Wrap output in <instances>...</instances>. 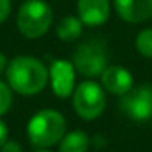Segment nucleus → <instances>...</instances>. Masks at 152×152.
I'll list each match as a JSON object with an SVG mask.
<instances>
[{"label":"nucleus","instance_id":"19","mask_svg":"<svg viewBox=\"0 0 152 152\" xmlns=\"http://www.w3.org/2000/svg\"><path fill=\"white\" fill-rule=\"evenodd\" d=\"M36 152H51V151H49V149H38Z\"/></svg>","mask_w":152,"mask_h":152},{"label":"nucleus","instance_id":"14","mask_svg":"<svg viewBox=\"0 0 152 152\" xmlns=\"http://www.w3.org/2000/svg\"><path fill=\"white\" fill-rule=\"evenodd\" d=\"M12 103H13V96H12L10 85L0 80V116H4L10 110Z\"/></svg>","mask_w":152,"mask_h":152},{"label":"nucleus","instance_id":"7","mask_svg":"<svg viewBox=\"0 0 152 152\" xmlns=\"http://www.w3.org/2000/svg\"><path fill=\"white\" fill-rule=\"evenodd\" d=\"M75 67L70 61L56 59L49 66V82L54 95L67 98L75 90Z\"/></svg>","mask_w":152,"mask_h":152},{"label":"nucleus","instance_id":"4","mask_svg":"<svg viewBox=\"0 0 152 152\" xmlns=\"http://www.w3.org/2000/svg\"><path fill=\"white\" fill-rule=\"evenodd\" d=\"M72 64L80 75L95 79L108 67V49L106 43L98 38L83 41L77 46L72 56Z\"/></svg>","mask_w":152,"mask_h":152},{"label":"nucleus","instance_id":"2","mask_svg":"<svg viewBox=\"0 0 152 152\" xmlns=\"http://www.w3.org/2000/svg\"><path fill=\"white\" fill-rule=\"evenodd\" d=\"M66 118L57 110H41L28 121L26 134L31 144L38 149H48L61 142L66 134Z\"/></svg>","mask_w":152,"mask_h":152},{"label":"nucleus","instance_id":"13","mask_svg":"<svg viewBox=\"0 0 152 152\" xmlns=\"http://www.w3.org/2000/svg\"><path fill=\"white\" fill-rule=\"evenodd\" d=\"M134 46L142 57L152 59V28H144L136 36Z\"/></svg>","mask_w":152,"mask_h":152},{"label":"nucleus","instance_id":"17","mask_svg":"<svg viewBox=\"0 0 152 152\" xmlns=\"http://www.w3.org/2000/svg\"><path fill=\"white\" fill-rule=\"evenodd\" d=\"M8 141V128L2 119H0V147Z\"/></svg>","mask_w":152,"mask_h":152},{"label":"nucleus","instance_id":"8","mask_svg":"<svg viewBox=\"0 0 152 152\" xmlns=\"http://www.w3.org/2000/svg\"><path fill=\"white\" fill-rule=\"evenodd\" d=\"M100 79H102V87L105 88V92L111 93V95L123 96L134 87L132 74L126 67L116 66V64L106 67L102 72Z\"/></svg>","mask_w":152,"mask_h":152},{"label":"nucleus","instance_id":"9","mask_svg":"<svg viewBox=\"0 0 152 152\" xmlns=\"http://www.w3.org/2000/svg\"><path fill=\"white\" fill-rule=\"evenodd\" d=\"M116 15L126 23H144L152 18V0H113Z\"/></svg>","mask_w":152,"mask_h":152},{"label":"nucleus","instance_id":"3","mask_svg":"<svg viewBox=\"0 0 152 152\" xmlns=\"http://www.w3.org/2000/svg\"><path fill=\"white\" fill-rule=\"evenodd\" d=\"M53 10L44 0H25L17 13V26L25 38L36 39L49 31Z\"/></svg>","mask_w":152,"mask_h":152},{"label":"nucleus","instance_id":"5","mask_svg":"<svg viewBox=\"0 0 152 152\" xmlns=\"http://www.w3.org/2000/svg\"><path fill=\"white\" fill-rule=\"evenodd\" d=\"M72 105L75 113L85 121H92L102 116L106 106V93L100 83L83 80L72 93Z\"/></svg>","mask_w":152,"mask_h":152},{"label":"nucleus","instance_id":"11","mask_svg":"<svg viewBox=\"0 0 152 152\" xmlns=\"http://www.w3.org/2000/svg\"><path fill=\"white\" fill-rule=\"evenodd\" d=\"M83 31V23L80 21L79 17H66L59 21L56 28V34L61 41L64 43H72L77 41L82 36Z\"/></svg>","mask_w":152,"mask_h":152},{"label":"nucleus","instance_id":"16","mask_svg":"<svg viewBox=\"0 0 152 152\" xmlns=\"http://www.w3.org/2000/svg\"><path fill=\"white\" fill-rule=\"evenodd\" d=\"M2 152H23V151H21V145L17 141H7L2 145Z\"/></svg>","mask_w":152,"mask_h":152},{"label":"nucleus","instance_id":"12","mask_svg":"<svg viewBox=\"0 0 152 152\" xmlns=\"http://www.w3.org/2000/svg\"><path fill=\"white\" fill-rule=\"evenodd\" d=\"M90 139L83 131H70L59 142V152H87Z\"/></svg>","mask_w":152,"mask_h":152},{"label":"nucleus","instance_id":"18","mask_svg":"<svg viewBox=\"0 0 152 152\" xmlns=\"http://www.w3.org/2000/svg\"><path fill=\"white\" fill-rule=\"evenodd\" d=\"M7 66H8L7 57H5V54H2V53H0V74H2L5 69H7Z\"/></svg>","mask_w":152,"mask_h":152},{"label":"nucleus","instance_id":"6","mask_svg":"<svg viewBox=\"0 0 152 152\" xmlns=\"http://www.w3.org/2000/svg\"><path fill=\"white\" fill-rule=\"evenodd\" d=\"M119 110L132 121H147L152 118V87L147 83L132 87L119 100Z\"/></svg>","mask_w":152,"mask_h":152},{"label":"nucleus","instance_id":"15","mask_svg":"<svg viewBox=\"0 0 152 152\" xmlns=\"http://www.w3.org/2000/svg\"><path fill=\"white\" fill-rule=\"evenodd\" d=\"M12 12V2L10 0H0V23L8 18Z\"/></svg>","mask_w":152,"mask_h":152},{"label":"nucleus","instance_id":"1","mask_svg":"<svg viewBox=\"0 0 152 152\" xmlns=\"http://www.w3.org/2000/svg\"><path fill=\"white\" fill-rule=\"evenodd\" d=\"M7 82L13 92L31 96L43 92L49 82V69L39 59L18 56L7 66Z\"/></svg>","mask_w":152,"mask_h":152},{"label":"nucleus","instance_id":"10","mask_svg":"<svg viewBox=\"0 0 152 152\" xmlns=\"http://www.w3.org/2000/svg\"><path fill=\"white\" fill-rule=\"evenodd\" d=\"M110 0H77V13L85 26L95 28L106 23L110 18Z\"/></svg>","mask_w":152,"mask_h":152}]
</instances>
